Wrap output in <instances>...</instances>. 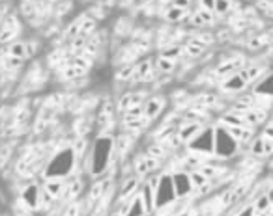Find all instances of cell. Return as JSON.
I'll return each mask as SVG.
<instances>
[{
  "instance_id": "obj_1",
  "label": "cell",
  "mask_w": 273,
  "mask_h": 216,
  "mask_svg": "<svg viewBox=\"0 0 273 216\" xmlns=\"http://www.w3.org/2000/svg\"><path fill=\"white\" fill-rule=\"evenodd\" d=\"M114 153V140L107 134H101L92 145L90 151V160H88V170L94 177H100L107 173L109 166H111V157Z\"/></svg>"
},
{
  "instance_id": "obj_2",
  "label": "cell",
  "mask_w": 273,
  "mask_h": 216,
  "mask_svg": "<svg viewBox=\"0 0 273 216\" xmlns=\"http://www.w3.org/2000/svg\"><path fill=\"white\" fill-rule=\"evenodd\" d=\"M75 160H77V155L71 147H66V149H60L58 153H54V157L51 158V162L47 164L45 177H60V179H66L71 171H73Z\"/></svg>"
},
{
  "instance_id": "obj_3",
  "label": "cell",
  "mask_w": 273,
  "mask_h": 216,
  "mask_svg": "<svg viewBox=\"0 0 273 216\" xmlns=\"http://www.w3.org/2000/svg\"><path fill=\"white\" fill-rule=\"evenodd\" d=\"M215 129V145L213 155L217 158H232L240 151V142L225 129V125H217Z\"/></svg>"
},
{
  "instance_id": "obj_4",
  "label": "cell",
  "mask_w": 273,
  "mask_h": 216,
  "mask_svg": "<svg viewBox=\"0 0 273 216\" xmlns=\"http://www.w3.org/2000/svg\"><path fill=\"white\" fill-rule=\"evenodd\" d=\"M178 199L176 188L172 183V173H163L159 175V183L155 188V201H153V210H163L165 207L172 205Z\"/></svg>"
},
{
  "instance_id": "obj_5",
  "label": "cell",
  "mask_w": 273,
  "mask_h": 216,
  "mask_svg": "<svg viewBox=\"0 0 273 216\" xmlns=\"http://www.w3.org/2000/svg\"><path fill=\"white\" fill-rule=\"evenodd\" d=\"M187 149L193 155H206L213 157V145H215V129L213 127H204L197 136L187 142Z\"/></svg>"
},
{
  "instance_id": "obj_6",
  "label": "cell",
  "mask_w": 273,
  "mask_h": 216,
  "mask_svg": "<svg viewBox=\"0 0 273 216\" xmlns=\"http://www.w3.org/2000/svg\"><path fill=\"white\" fill-rule=\"evenodd\" d=\"M172 183H174V188H176L178 199L191 196L195 192V186L193 183H191V177H189L187 171H176V173H172Z\"/></svg>"
},
{
  "instance_id": "obj_7",
  "label": "cell",
  "mask_w": 273,
  "mask_h": 216,
  "mask_svg": "<svg viewBox=\"0 0 273 216\" xmlns=\"http://www.w3.org/2000/svg\"><path fill=\"white\" fill-rule=\"evenodd\" d=\"M247 86L249 84H247L245 79H243L240 75V71H238V73L228 75V77L223 79V82H221V90H223V92H228V93H241Z\"/></svg>"
},
{
  "instance_id": "obj_8",
  "label": "cell",
  "mask_w": 273,
  "mask_h": 216,
  "mask_svg": "<svg viewBox=\"0 0 273 216\" xmlns=\"http://www.w3.org/2000/svg\"><path fill=\"white\" fill-rule=\"evenodd\" d=\"M254 97H273V73H264L253 88Z\"/></svg>"
},
{
  "instance_id": "obj_9",
  "label": "cell",
  "mask_w": 273,
  "mask_h": 216,
  "mask_svg": "<svg viewBox=\"0 0 273 216\" xmlns=\"http://www.w3.org/2000/svg\"><path fill=\"white\" fill-rule=\"evenodd\" d=\"M40 192L41 188L38 184H28L25 186V190L21 192V201L27 205L28 209H38L40 207Z\"/></svg>"
},
{
  "instance_id": "obj_10",
  "label": "cell",
  "mask_w": 273,
  "mask_h": 216,
  "mask_svg": "<svg viewBox=\"0 0 273 216\" xmlns=\"http://www.w3.org/2000/svg\"><path fill=\"white\" fill-rule=\"evenodd\" d=\"M142 108H144V118H146L148 121H152V119H155L161 112H163V108H165V99L159 97V95L150 97L146 103L142 105Z\"/></svg>"
},
{
  "instance_id": "obj_11",
  "label": "cell",
  "mask_w": 273,
  "mask_h": 216,
  "mask_svg": "<svg viewBox=\"0 0 273 216\" xmlns=\"http://www.w3.org/2000/svg\"><path fill=\"white\" fill-rule=\"evenodd\" d=\"M202 129H204V125L200 123V121H184V123L180 125V129H178V136H180V140L184 144H187V142H191Z\"/></svg>"
},
{
  "instance_id": "obj_12",
  "label": "cell",
  "mask_w": 273,
  "mask_h": 216,
  "mask_svg": "<svg viewBox=\"0 0 273 216\" xmlns=\"http://www.w3.org/2000/svg\"><path fill=\"white\" fill-rule=\"evenodd\" d=\"M140 184V177L139 175H131L127 177L126 181L120 184V192H118V199L124 201L127 197H133L137 194V188H139Z\"/></svg>"
},
{
  "instance_id": "obj_13",
  "label": "cell",
  "mask_w": 273,
  "mask_h": 216,
  "mask_svg": "<svg viewBox=\"0 0 273 216\" xmlns=\"http://www.w3.org/2000/svg\"><path fill=\"white\" fill-rule=\"evenodd\" d=\"M153 64L152 60H142L140 64H137V71H135L133 82H152L153 79Z\"/></svg>"
},
{
  "instance_id": "obj_14",
  "label": "cell",
  "mask_w": 273,
  "mask_h": 216,
  "mask_svg": "<svg viewBox=\"0 0 273 216\" xmlns=\"http://www.w3.org/2000/svg\"><path fill=\"white\" fill-rule=\"evenodd\" d=\"M243 66H245V64H243V58H236V60H230V62H225V64H219L217 69H215V73L225 79V77H228V75L238 73Z\"/></svg>"
},
{
  "instance_id": "obj_15",
  "label": "cell",
  "mask_w": 273,
  "mask_h": 216,
  "mask_svg": "<svg viewBox=\"0 0 273 216\" xmlns=\"http://www.w3.org/2000/svg\"><path fill=\"white\" fill-rule=\"evenodd\" d=\"M66 179H60V177H49L45 181V190L49 194H53L54 197L62 196V192L66 188Z\"/></svg>"
},
{
  "instance_id": "obj_16",
  "label": "cell",
  "mask_w": 273,
  "mask_h": 216,
  "mask_svg": "<svg viewBox=\"0 0 273 216\" xmlns=\"http://www.w3.org/2000/svg\"><path fill=\"white\" fill-rule=\"evenodd\" d=\"M148 209L144 201H142V197L139 194H135L131 197V201H129V209H127V214L126 216H146Z\"/></svg>"
},
{
  "instance_id": "obj_17",
  "label": "cell",
  "mask_w": 273,
  "mask_h": 216,
  "mask_svg": "<svg viewBox=\"0 0 273 216\" xmlns=\"http://www.w3.org/2000/svg\"><path fill=\"white\" fill-rule=\"evenodd\" d=\"M4 54L25 60V58H27V43H25V41H12V43L6 47Z\"/></svg>"
},
{
  "instance_id": "obj_18",
  "label": "cell",
  "mask_w": 273,
  "mask_h": 216,
  "mask_svg": "<svg viewBox=\"0 0 273 216\" xmlns=\"http://www.w3.org/2000/svg\"><path fill=\"white\" fill-rule=\"evenodd\" d=\"M249 153L253 157H266V136H254L249 144Z\"/></svg>"
},
{
  "instance_id": "obj_19",
  "label": "cell",
  "mask_w": 273,
  "mask_h": 216,
  "mask_svg": "<svg viewBox=\"0 0 273 216\" xmlns=\"http://www.w3.org/2000/svg\"><path fill=\"white\" fill-rule=\"evenodd\" d=\"M191 23L195 27H208L213 23V12H206V10H199L197 14H193Z\"/></svg>"
},
{
  "instance_id": "obj_20",
  "label": "cell",
  "mask_w": 273,
  "mask_h": 216,
  "mask_svg": "<svg viewBox=\"0 0 273 216\" xmlns=\"http://www.w3.org/2000/svg\"><path fill=\"white\" fill-rule=\"evenodd\" d=\"M221 121H223L221 125H228V127H249L236 110H230L228 114H223Z\"/></svg>"
},
{
  "instance_id": "obj_21",
  "label": "cell",
  "mask_w": 273,
  "mask_h": 216,
  "mask_svg": "<svg viewBox=\"0 0 273 216\" xmlns=\"http://www.w3.org/2000/svg\"><path fill=\"white\" fill-rule=\"evenodd\" d=\"M137 105H140V95H137V93H124L122 99L118 101V110L126 112L127 108L137 106Z\"/></svg>"
},
{
  "instance_id": "obj_22",
  "label": "cell",
  "mask_w": 273,
  "mask_h": 216,
  "mask_svg": "<svg viewBox=\"0 0 273 216\" xmlns=\"http://www.w3.org/2000/svg\"><path fill=\"white\" fill-rule=\"evenodd\" d=\"M124 114V123H133V121H139V119L144 118V108L142 105H137V106H131V108H127L126 112H122Z\"/></svg>"
},
{
  "instance_id": "obj_23",
  "label": "cell",
  "mask_w": 273,
  "mask_h": 216,
  "mask_svg": "<svg viewBox=\"0 0 273 216\" xmlns=\"http://www.w3.org/2000/svg\"><path fill=\"white\" fill-rule=\"evenodd\" d=\"M204 51H206V45H204V43H200L199 40H191L186 47H184V53H186L187 56H191V58L202 56Z\"/></svg>"
},
{
  "instance_id": "obj_24",
  "label": "cell",
  "mask_w": 273,
  "mask_h": 216,
  "mask_svg": "<svg viewBox=\"0 0 273 216\" xmlns=\"http://www.w3.org/2000/svg\"><path fill=\"white\" fill-rule=\"evenodd\" d=\"M135 71H137V64H124L120 71L116 73V80H120V82L133 80L135 79Z\"/></svg>"
},
{
  "instance_id": "obj_25",
  "label": "cell",
  "mask_w": 273,
  "mask_h": 216,
  "mask_svg": "<svg viewBox=\"0 0 273 216\" xmlns=\"http://www.w3.org/2000/svg\"><path fill=\"white\" fill-rule=\"evenodd\" d=\"M103 194H105V184H103V181H96V183L92 184L90 192H88V201H92V205H96V203L103 197Z\"/></svg>"
},
{
  "instance_id": "obj_26",
  "label": "cell",
  "mask_w": 273,
  "mask_h": 216,
  "mask_svg": "<svg viewBox=\"0 0 273 216\" xmlns=\"http://www.w3.org/2000/svg\"><path fill=\"white\" fill-rule=\"evenodd\" d=\"M155 69L159 73H172L176 69V60H170V58H165V56H159V58L155 60Z\"/></svg>"
},
{
  "instance_id": "obj_27",
  "label": "cell",
  "mask_w": 273,
  "mask_h": 216,
  "mask_svg": "<svg viewBox=\"0 0 273 216\" xmlns=\"http://www.w3.org/2000/svg\"><path fill=\"white\" fill-rule=\"evenodd\" d=\"M140 197H142V201H144V205H146L148 212L150 210H153V201H155V192L152 190V186L150 184H144V190H142V194H139Z\"/></svg>"
},
{
  "instance_id": "obj_28",
  "label": "cell",
  "mask_w": 273,
  "mask_h": 216,
  "mask_svg": "<svg viewBox=\"0 0 273 216\" xmlns=\"http://www.w3.org/2000/svg\"><path fill=\"white\" fill-rule=\"evenodd\" d=\"M253 207H254L256 212H260V210H267L269 207H271V201H269V197L266 196V192L256 196V199L253 201Z\"/></svg>"
},
{
  "instance_id": "obj_29",
  "label": "cell",
  "mask_w": 273,
  "mask_h": 216,
  "mask_svg": "<svg viewBox=\"0 0 273 216\" xmlns=\"http://www.w3.org/2000/svg\"><path fill=\"white\" fill-rule=\"evenodd\" d=\"M184 17H187L186 10H180V8H174V6L168 8V12L165 14V19H167L168 23H176V21H181Z\"/></svg>"
},
{
  "instance_id": "obj_30",
  "label": "cell",
  "mask_w": 273,
  "mask_h": 216,
  "mask_svg": "<svg viewBox=\"0 0 273 216\" xmlns=\"http://www.w3.org/2000/svg\"><path fill=\"white\" fill-rule=\"evenodd\" d=\"M184 53V47L180 45H172V47H167V49H163L161 51V56H165V58H170V60H178Z\"/></svg>"
},
{
  "instance_id": "obj_31",
  "label": "cell",
  "mask_w": 273,
  "mask_h": 216,
  "mask_svg": "<svg viewBox=\"0 0 273 216\" xmlns=\"http://www.w3.org/2000/svg\"><path fill=\"white\" fill-rule=\"evenodd\" d=\"M167 155V149L163 147L161 144H153L148 147V157L155 158V160H161V158Z\"/></svg>"
},
{
  "instance_id": "obj_32",
  "label": "cell",
  "mask_w": 273,
  "mask_h": 216,
  "mask_svg": "<svg viewBox=\"0 0 273 216\" xmlns=\"http://www.w3.org/2000/svg\"><path fill=\"white\" fill-rule=\"evenodd\" d=\"M189 177H191V183H193L195 188H199V186H202V184H206L210 179H208L204 173L200 170H193L191 173H189Z\"/></svg>"
},
{
  "instance_id": "obj_33",
  "label": "cell",
  "mask_w": 273,
  "mask_h": 216,
  "mask_svg": "<svg viewBox=\"0 0 273 216\" xmlns=\"http://www.w3.org/2000/svg\"><path fill=\"white\" fill-rule=\"evenodd\" d=\"M232 10V0H215V14L227 15Z\"/></svg>"
},
{
  "instance_id": "obj_34",
  "label": "cell",
  "mask_w": 273,
  "mask_h": 216,
  "mask_svg": "<svg viewBox=\"0 0 273 216\" xmlns=\"http://www.w3.org/2000/svg\"><path fill=\"white\" fill-rule=\"evenodd\" d=\"M199 170L202 171L208 179H215V177L221 173V170L217 168V166H210V164H202V166H199Z\"/></svg>"
},
{
  "instance_id": "obj_35",
  "label": "cell",
  "mask_w": 273,
  "mask_h": 216,
  "mask_svg": "<svg viewBox=\"0 0 273 216\" xmlns=\"http://www.w3.org/2000/svg\"><path fill=\"white\" fill-rule=\"evenodd\" d=\"M54 199H56V197H54L53 194H49L45 188L40 192V205H41V207H49V205H51Z\"/></svg>"
},
{
  "instance_id": "obj_36",
  "label": "cell",
  "mask_w": 273,
  "mask_h": 216,
  "mask_svg": "<svg viewBox=\"0 0 273 216\" xmlns=\"http://www.w3.org/2000/svg\"><path fill=\"white\" fill-rule=\"evenodd\" d=\"M80 205L77 201H71L69 205L66 207V210H64V216H80Z\"/></svg>"
},
{
  "instance_id": "obj_37",
  "label": "cell",
  "mask_w": 273,
  "mask_h": 216,
  "mask_svg": "<svg viewBox=\"0 0 273 216\" xmlns=\"http://www.w3.org/2000/svg\"><path fill=\"white\" fill-rule=\"evenodd\" d=\"M200 10H206V12H213L215 14V0H199Z\"/></svg>"
},
{
  "instance_id": "obj_38",
  "label": "cell",
  "mask_w": 273,
  "mask_h": 216,
  "mask_svg": "<svg viewBox=\"0 0 273 216\" xmlns=\"http://www.w3.org/2000/svg\"><path fill=\"white\" fill-rule=\"evenodd\" d=\"M254 212H256V210H254L253 203H247L245 207H243L240 212H236L234 216H254Z\"/></svg>"
},
{
  "instance_id": "obj_39",
  "label": "cell",
  "mask_w": 273,
  "mask_h": 216,
  "mask_svg": "<svg viewBox=\"0 0 273 216\" xmlns=\"http://www.w3.org/2000/svg\"><path fill=\"white\" fill-rule=\"evenodd\" d=\"M38 53V43L36 41H28L27 43V56H34V54Z\"/></svg>"
},
{
  "instance_id": "obj_40",
  "label": "cell",
  "mask_w": 273,
  "mask_h": 216,
  "mask_svg": "<svg viewBox=\"0 0 273 216\" xmlns=\"http://www.w3.org/2000/svg\"><path fill=\"white\" fill-rule=\"evenodd\" d=\"M189 4H191V0H172V6L180 8V10H187Z\"/></svg>"
},
{
  "instance_id": "obj_41",
  "label": "cell",
  "mask_w": 273,
  "mask_h": 216,
  "mask_svg": "<svg viewBox=\"0 0 273 216\" xmlns=\"http://www.w3.org/2000/svg\"><path fill=\"white\" fill-rule=\"evenodd\" d=\"M262 136H266V138H269V140H273V123H267L266 127H264Z\"/></svg>"
},
{
  "instance_id": "obj_42",
  "label": "cell",
  "mask_w": 273,
  "mask_h": 216,
  "mask_svg": "<svg viewBox=\"0 0 273 216\" xmlns=\"http://www.w3.org/2000/svg\"><path fill=\"white\" fill-rule=\"evenodd\" d=\"M254 216H271V212H269V209H267V210H260V212H254Z\"/></svg>"
},
{
  "instance_id": "obj_43",
  "label": "cell",
  "mask_w": 273,
  "mask_h": 216,
  "mask_svg": "<svg viewBox=\"0 0 273 216\" xmlns=\"http://www.w3.org/2000/svg\"><path fill=\"white\" fill-rule=\"evenodd\" d=\"M266 196L269 197V201L273 203V186H271V188H269V190H267V192H266Z\"/></svg>"
},
{
  "instance_id": "obj_44",
  "label": "cell",
  "mask_w": 273,
  "mask_h": 216,
  "mask_svg": "<svg viewBox=\"0 0 273 216\" xmlns=\"http://www.w3.org/2000/svg\"><path fill=\"white\" fill-rule=\"evenodd\" d=\"M0 58H2V56H0Z\"/></svg>"
}]
</instances>
